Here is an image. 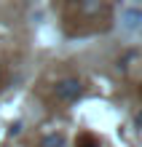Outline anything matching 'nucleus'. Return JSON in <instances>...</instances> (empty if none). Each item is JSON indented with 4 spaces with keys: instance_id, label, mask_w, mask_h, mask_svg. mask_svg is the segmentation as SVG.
I'll return each mask as SVG.
<instances>
[{
    "instance_id": "1",
    "label": "nucleus",
    "mask_w": 142,
    "mask_h": 147,
    "mask_svg": "<svg viewBox=\"0 0 142 147\" xmlns=\"http://www.w3.org/2000/svg\"><path fill=\"white\" fill-rule=\"evenodd\" d=\"M83 91H86V86H83V80H78V78H62V80H56V86H54L56 99L65 102V105L78 102L83 96Z\"/></svg>"
},
{
    "instance_id": "2",
    "label": "nucleus",
    "mask_w": 142,
    "mask_h": 147,
    "mask_svg": "<svg viewBox=\"0 0 142 147\" xmlns=\"http://www.w3.org/2000/svg\"><path fill=\"white\" fill-rule=\"evenodd\" d=\"M121 27L126 32H137L142 27V8H123L121 11Z\"/></svg>"
},
{
    "instance_id": "3",
    "label": "nucleus",
    "mask_w": 142,
    "mask_h": 147,
    "mask_svg": "<svg viewBox=\"0 0 142 147\" xmlns=\"http://www.w3.org/2000/svg\"><path fill=\"white\" fill-rule=\"evenodd\" d=\"M40 147H67V142H65V136H62V134L51 131V134H46L40 139Z\"/></svg>"
},
{
    "instance_id": "4",
    "label": "nucleus",
    "mask_w": 142,
    "mask_h": 147,
    "mask_svg": "<svg viewBox=\"0 0 142 147\" xmlns=\"http://www.w3.org/2000/svg\"><path fill=\"white\" fill-rule=\"evenodd\" d=\"M75 147H99V144H96V139H94L91 134H81V136H78V144H75Z\"/></svg>"
},
{
    "instance_id": "5",
    "label": "nucleus",
    "mask_w": 142,
    "mask_h": 147,
    "mask_svg": "<svg viewBox=\"0 0 142 147\" xmlns=\"http://www.w3.org/2000/svg\"><path fill=\"white\" fill-rule=\"evenodd\" d=\"M137 126H139V128H142V110H139V112H137Z\"/></svg>"
}]
</instances>
